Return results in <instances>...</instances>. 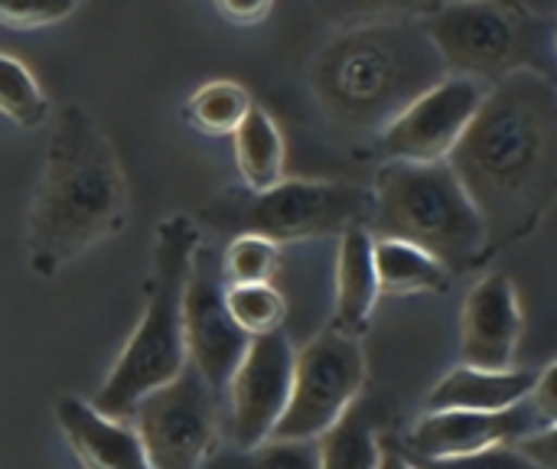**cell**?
<instances>
[{
    "label": "cell",
    "instance_id": "obj_26",
    "mask_svg": "<svg viewBox=\"0 0 557 469\" xmlns=\"http://www.w3.org/2000/svg\"><path fill=\"white\" fill-rule=\"evenodd\" d=\"M447 0H317V10L333 26H352L369 20H395V16H424Z\"/></svg>",
    "mask_w": 557,
    "mask_h": 469
},
{
    "label": "cell",
    "instance_id": "obj_5",
    "mask_svg": "<svg viewBox=\"0 0 557 469\" xmlns=\"http://www.w3.org/2000/svg\"><path fill=\"white\" fill-rule=\"evenodd\" d=\"M369 232L424 248L454 277L496 258L486 225L447 160H385L372 183Z\"/></svg>",
    "mask_w": 557,
    "mask_h": 469
},
{
    "label": "cell",
    "instance_id": "obj_4",
    "mask_svg": "<svg viewBox=\"0 0 557 469\" xmlns=\"http://www.w3.org/2000/svg\"><path fill=\"white\" fill-rule=\"evenodd\" d=\"M202 242L199 222L176 212L157 225L153 235V268L147 277L144 313L104 375L91 405L117 421H127L131 408L157 385L170 382L186 366L183 340V294L189 277V261Z\"/></svg>",
    "mask_w": 557,
    "mask_h": 469
},
{
    "label": "cell",
    "instance_id": "obj_31",
    "mask_svg": "<svg viewBox=\"0 0 557 469\" xmlns=\"http://www.w3.org/2000/svg\"><path fill=\"white\" fill-rule=\"evenodd\" d=\"M375 469H421L395 441H392V434H385V441H382V457H379V467Z\"/></svg>",
    "mask_w": 557,
    "mask_h": 469
},
{
    "label": "cell",
    "instance_id": "obj_29",
    "mask_svg": "<svg viewBox=\"0 0 557 469\" xmlns=\"http://www.w3.org/2000/svg\"><path fill=\"white\" fill-rule=\"evenodd\" d=\"M525 460H532L539 469H557V428L535 431L512 444Z\"/></svg>",
    "mask_w": 557,
    "mask_h": 469
},
{
    "label": "cell",
    "instance_id": "obj_2",
    "mask_svg": "<svg viewBox=\"0 0 557 469\" xmlns=\"http://www.w3.org/2000/svg\"><path fill=\"white\" fill-rule=\"evenodd\" d=\"M131 196L117 150L98 118L65 104L49 134L42 176L26 215V264L52 277L127 225Z\"/></svg>",
    "mask_w": 557,
    "mask_h": 469
},
{
    "label": "cell",
    "instance_id": "obj_8",
    "mask_svg": "<svg viewBox=\"0 0 557 469\" xmlns=\"http://www.w3.org/2000/svg\"><path fill=\"white\" fill-rule=\"evenodd\" d=\"M366 379L369 366L362 340L333 326L323 330L300 353H294L290 398L271 437L317 441L366 392Z\"/></svg>",
    "mask_w": 557,
    "mask_h": 469
},
{
    "label": "cell",
    "instance_id": "obj_27",
    "mask_svg": "<svg viewBox=\"0 0 557 469\" xmlns=\"http://www.w3.org/2000/svg\"><path fill=\"white\" fill-rule=\"evenodd\" d=\"M82 0H0V23L13 29H36L65 20Z\"/></svg>",
    "mask_w": 557,
    "mask_h": 469
},
{
    "label": "cell",
    "instance_id": "obj_14",
    "mask_svg": "<svg viewBox=\"0 0 557 469\" xmlns=\"http://www.w3.org/2000/svg\"><path fill=\"white\" fill-rule=\"evenodd\" d=\"M525 317L516 284L506 274H486L463 300L460 359L476 369L516 366Z\"/></svg>",
    "mask_w": 557,
    "mask_h": 469
},
{
    "label": "cell",
    "instance_id": "obj_10",
    "mask_svg": "<svg viewBox=\"0 0 557 469\" xmlns=\"http://www.w3.org/2000/svg\"><path fill=\"white\" fill-rule=\"evenodd\" d=\"M183 340L186 362L206 379L212 392H225L238 359L248 349V340L225 310V277L222 258L206 242L196 245L183 294Z\"/></svg>",
    "mask_w": 557,
    "mask_h": 469
},
{
    "label": "cell",
    "instance_id": "obj_6",
    "mask_svg": "<svg viewBox=\"0 0 557 469\" xmlns=\"http://www.w3.org/2000/svg\"><path fill=\"white\" fill-rule=\"evenodd\" d=\"M447 72L496 85L516 72L555 78L557 20L525 0H447L421 16Z\"/></svg>",
    "mask_w": 557,
    "mask_h": 469
},
{
    "label": "cell",
    "instance_id": "obj_25",
    "mask_svg": "<svg viewBox=\"0 0 557 469\" xmlns=\"http://www.w3.org/2000/svg\"><path fill=\"white\" fill-rule=\"evenodd\" d=\"M219 258L225 284H268L277 274L281 245L261 235H235Z\"/></svg>",
    "mask_w": 557,
    "mask_h": 469
},
{
    "label": "cell",
    "instance_id": "obj_16",
    "mask_svg": "<svg viewBox=\"0 0 557 469\" xmlns=\"http://www.w3.org/2000/svg\"><path fill=\"white\" fill-rule=\"evenodd\" d=\"M395 402L388 392H362L343 418L317 437L320 469H375L382 441L395 421Z\"/></svg>",
    "mask_w": 557,
    "mask_h": 469
},
{
    "label": "cell",
    "instance_id": "obj_17",
    "mask_svg": "<svg viewBox=\"0 0 557 469\" xmlns=\"http://www.w3.org/2000/svg\"><path fill=\"white\" fill-rule=\"evenodd\" d=\"M539 372L535 369H476L460 366L447 372L428 395V411H506L529 398Z\"/></svg>",
    "mask_w": 557,
    "mask_h": 469
},
{
    "label": "cell",
    "instance_id": "obj_13",
    "mask_svg": "<svg viewBox=\"0 0 557 469\" xmlns=\"http://www.w3.org/2000/svg\"><path fill=\"white\" fill-rule=\"evenodd\" d=\"M557 428L555 421H545L532 398H522L519 405L506 411H428L405 441L392 437L405 454L411 457H467L490 447L516 444L535 431Z\"/></svg>",
    "mask_w": 557,
    "mask_h": 469
},
{
    "label": "cell",
    "instance_id": "obj_12",
    "mask_svg": "<svg viewBox=\"0 0 557 469\" xmlns=\"http://www.w3.org/2000/svg\"><path fill=\"white\" fill-rule=\"evenodd\" d=\"M294 343L284 330L251 336L228 385V424L235 447H255L268 441L287 408L294 379Z\"/></svg>",
    "mask_w": 557,
    "mask_h": 469
},
{
    "label": "cell",
    "instance_id": "obj_24",
    "mask_svg": "<svg viewBox=\"0 0 557 469\" xmlns=\"http://www.w3.org/2000/svg\"><path fill=\"white\" fill-rule=\"evenodd\" d=\"M0 114L20 127H36L49 114V101L29 69L10 55H0Z\"/></svg>",
    "mask_w": 557,
    "mask_h": 469
},
{
    "label": "cell",
    "instance_id": "obj_3",
    "mask_svg": "<svg viewBox=\"0 0 557 469\" xmlns=\"http://www.w3.org/2000/svg\"><path fill=\"white\" fill-rule=\"evenodd\" d=\"M444 75L421 16H395L339 26L310 62V91L333 124L379 137Z\"/></svg>",
    "mask_w": 557,
    "mask_h": 469
},
{
    "label": "cell",
    "instance_id": "obj_30",
    "mask_svg": "<svg viewBox=\"0 0 557 469\" xmlns=\"http://www.w3.org/2000/svg\"><path fill=\"white\" fill-rule=\"evenodd\" d=\"M215 7H219V13L225 20H232L238 26H251V23H261L271 13L274 0H215Z\"/></svg>",
    "mask_w": 557,
    "mask_h": 469
},
{
    "label": "cell",
    "instance_id": "obj_23",
    "mask_svg": "<svg viewBox=\"0 0 557 469\" xmlns=\"http://www.w3.org/2000/svg\"><path fill=\"white\" fill-rule=\"evenodd\" d=\"M225 310L245 336H264L284 330L287 300L268 284H225Z\"/></svg>",
    "mask_w": 557,
    "mask_h": 469
},
{
    "label": "cell",
    "instance_id": "obj_28",
    "mask_svg": "<svg viewBox=\"0 0 557 469\" xmlns=\"http://www.w3.org/2000/svg\"><path fill=\"white\" fill-rule=\"evenodd\" d=\"M411 457V454H408ZM421 469H539L532 460H525L512 444H503V447H490V451H480V454H467V457H441V460H431V457H411Z\"/></svg>",
    "mask_w": 557,
    "mask_h": 469
},
{
    "label": "cell",
    "instance_id": "obj_18",
    "mask_svg": "<svg viewBox=\"0 0 557 469\" xmlns=\"http://www.w3.org/2000/svg\"><path fill=\"white\" fill-rule=\"evenodd\" d=\"M379 277L372 261V232L349 229L339 235L336 255V307H333V330L346 336H366L375 304H379Z\"/></svg>",
    "mask_w": 557,
    "mask_h": 469
},
{
    "label": "cell",
    "instance_id": "obj_22",
    "mask_svg": "<svg viewBox=\"0 0 557 469\" xmlns=\"http://www.w3.org/2000/svg\"><path fill=\"white\" fill-rule=\"evenodd\" d=\"M251 95L245 91V85L238 82H228V78H215V82H206L199 85L189 101H186V118L202 131V134H212V137H222V134H232L242 118L248 114L251 108Z\"/></svg>",
    "mask_w": 557,
    "mask_h": 469
},
{
    "label": "cell",
    "instance_id": "obj_19",
    "mask_svg": "<svg viewBox=\"0 0 557 469\" xmlns=\"http://www.w3.org/2000/svg\"><path fill=\"white\" fill-rule=\"evenodd\" d=\"M372 261L379 277V294L408 297V294H447L454 274L424 248L401 238L372 235Z\"/></svg>",
    "mask_w": 557,
    "mask_h": 469
},
{
    "label": "cell",
    "instance_id": "obj_1",
    "mask_svg": "<svg viewBox=\"0 0 557 469\" xmlns=\"http://www.w3.org/2000/svg\"><path fill=\"white\" fill-rule=\"evenodd\" d=\"M447 163L476 206L493 255L535 235L557 199L555 78L516 72L490 85Z\"/></svg>",
    "mask_w": 557,
    "mask_h": 469
},
{
    "label": "cell",
    "instance_id": "obj_7",
    "mask_svg": "<svg viewBox=\"0 0 557 469\" xmlns=\"http://www.w3.org/2000/svg\"><path fill=\"white\" fill-rule=\"evenodd\" d=\"M199 222L222 235H261L274 245L369 229L372 186L343 180H277L268 189H225L209 199Z\"/></svg>",
    "mask_w": 557,
    "mask_h": 469
},
{
    "label": "cell",
    "instance_id": "obj_15",
    "mask_svg": "<svg viewBox=\"0 0 557 469\" xmlns=\"http://www.w3.org/2000/svg\"><path fill=\"white\" fill-rule=\"evenodd\" d=\"M55 421L85 469H153L131 421L108 418L78 395L55 402Z\"/></svg>",
    "mask_w": 557,
    "mask_h": 469
},
{
    "label": "cell",
    "instance_id": "obj_9",
    "mask_svg": "<svg viewBox=\"0 0 557 469\" xmlns=\"http://www.w3.org/2000/svg\"><path fill=\"white\" fill-rule=\"evenodd\" d=\"M153 469H199L219 444V392L186 362L127 415Z\"/></svg>",
    "mask_w": 557,
    "mask_h": 469
},
{
    "label": "cell",
    "instance_id": "obj_11",
    "mask_svg": "<svg viewBox=\"0 0 557 469\" xmlns=\"http://www.w3.org/2000/svg\"><path fill=\"white\" fill-rule=\"evenodd\" d=\"M490 82L447 72L437 85L418 95L382 134L379 153L385 160H414L437 163L447 160L476 108L483 104Z\"/></svg>",
    "mask_w": 557,
    "mask_h": 469
},
{
    "label": "cell",
    "instance_id": "obj_21",
    "mask_svg": "<svg viewBox=\"0 0 557 469\" xmlns=\"http://www.w3.org/2000/svg\"><path fill=\"white\" fill-rule=\"evenodd\" d=\"M199 469H320L317 441H277L268 437L255 447H219Z\"/></svg>",
    "mask_w": 557,
    "mask_h": 469
},
{
    "label": "cell",
    "instance_id": "obj_20",
    "mask_svg": "<svg viewBox=\"0 0 557 469\" xmlns=\"http://www.w3.org/2000/svg\"><path fill=\"white\" fill-rule=\"evenodd\" d=\"M232 140H235V163L248 189H268L277 180H284V163H287L284 137L277 121L261 104L248 108L242 124L232 131Z\"/></svg>",
    "mask_w": 557,
    "mask_h": 469
}]
</instances>
